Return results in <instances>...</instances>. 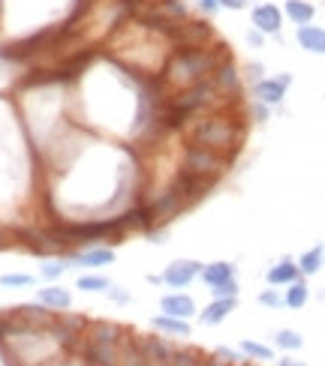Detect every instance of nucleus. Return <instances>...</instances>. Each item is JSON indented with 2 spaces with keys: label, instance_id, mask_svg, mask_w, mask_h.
<instances>
[{
  "label": "nucleus",
  "instance_id": "c85d7f7f",
  "mask_svg": "<svg viewBox=\"0 0 325 366\" xmlns=\"http://www.w3.org/2000/svg\"><path fill=\"white\" fill-rule=\"evenodd\" d=\"M36 282L33 273H3L0 277V286L3 288H31Z\"/></svg>",
  "mask_w": 325,
  "mask_h": 366
},
{
  "label": "nucleus",
  "instance_id": "b1692460",
  "mask_svg": "<svg viewBox=\"0 0 325 366\" xmlns=\"http://www.w3.org/2000/svg\"><path fill=\"white\" fill-rule=\"evenodd\" d=\"M274 345L280 351H301L304 349V336L298 333V331H292V327H283V331H277L274 333Z\"/></svg>",
  "mask_w": 325,
  "mask_h": 366
},
{
  "label": "nucleus",
  "instance_id": "9d476101",
  "mask_svg": "<svg viewBox=\"0 0 325 366\" xmlns=\"http://www.w3.org/2000/svg\"><path fill=\"white\" fill-rule=\"evenodd\" d=\"M160 313L162 315H175V318H193L199 315V306H196V300L184 295V291H169V295H162L160 297Z\"/></svg>",
  "mask_w": 325,
  "mask_h": 366
},
{
  "label": "nucleus",
  "instance_id": "7c9ffc66",
  "mask_svg": "<svg viewBox=\"0 0 325 366\" xmlns=\"http://www.w3.org/2000/svg\"><path fill=\"white\" fill-rule=\"evenodd\" d=\"M256 300H259V306H268V309H283V295L271 286V288H265V291H259L256 295Z\"/></svg>",
  "mask_w": 325,
  "mask_h": 366
},
{
  "label": "nucleus",
  "instance_id": "cd10ccee",
  "mask_svg": "<svg viewBox=\"0 0 325 366\" xmlns=\"http://www.w3.org/2000/svg\"><path fill=\"white\" fill-rule=\"evenodd\" d=\"M202 360H205L202 351H196V349H178L169 366H202Z\"/></svg>",
  "mask_w": 325,
  "mask_h": 366
},
{
  "label": "nucleus",
  "instance_id": "f257e3e1",
  "mask_svg": "<svg viewBox=\"0 0 325 366\" xmlns=\"http://www.w3.org/2000/svg\"><path fill=\"white\" fill-rule=\"evenodd\" d=\"M232 51L226 42L217 45H175L169 51L166 63H162V87H193L199 81H208L211 72L220 67L223 60H229Z\"/></svg>",
  "mask_w": 325,
  "mask_h": 366
},
{
  "label": "nucleus",
  "instance_id": "2f4dec72",
  "mask_svg": "<svg viewBox=\"0 0 325 366\" xmlns=\"http://www.w3.org/2000/svg\"><path fill=\"white\" fill-rule=\"evenodd\" d=\"M211 291V297H238V279H229V282H220V286H214V288H208Z\"/></svg>",
  "mask_w": 325,
  "mask_h": 366
},
{
  "label": "nucleus",
  "instance_id": "5701e85b",
  "mask_svg": "<svg viewBox=\"0 0 325 366\" xmlns=\"http://www.w3.org/2000/svg\"><path fill=\"white\" fill-rule=\"evenodd\" d=\"M76 288L85 291V295H106V291L112 288V282H108V277H103V273H81L76 279Z\"/></svg>",
  "mask_w": 325,
  "mask_h": 366
},
{
  "label": "nucleus",
  "instance_id": "412c9836",
  "mask_svg": "<svg viewBox=\"0 0 325 366\" xmlns=\"http://www.w3.org/2000/svg\"><path fill=\"white\" fill-rule=\"evenodd\" d=\"M124 336V327L115 322H90L85 331V340H99V342H117Z\"/></svg>",
  "mask_w": 325,
  "mask_h": 366
},
{
  "label": "nucleus",
  "instance_id": "4be33fe9",
  "mask_svg": "<svg viewBox=\"0 0 325 366\" xmlns=\"http://www.w3.org/2000/svg\"><path fill=\"white\" fill-rule=\"evenodd\" d=\"M307 300H310V286L304 282V277L295 279L292 286H286V291H283V306L286 309H304Z\"/></svg>",
  "mask_w": 325,
  "mask_h": 366
},
{
  "label": "nucleus",
  "instance_id": "ddd939ff",
  "mask_svg": "<svg viewBox=\"0 0 325 366\" xmlns=\"http://www.w3.org/2000/svg\"><path fill=\"white\" fill-rule=\"evenodd\" d=\"M117 366H151L139 340H135V333L130 331H124V336L117 340Z\"/></svg>",
  "mask_w": 325,
  "mask_h": 366
},
{
  "label": "nucleus",
  "instance_id": "473e14b6",
  "mask_svg": "<svg viewBox=\"0 0 325 366\" xmlns=\"http://www.w3.org/2000/svg\"><path fill=\"white\" fill-rule=\"evenodd\" d=\"M214 354H217V358H220L223 363H229V366H238V363L247 360V358L241 354V349L235 351V349H226V345H220V349H214Z\"/></svg>",
  "mask_w": 325,
  "mask_h": 366
},
{
  "label": "nucleus",
  "instance_id": "a878e982",
  "mask_svg": "<svg viewBox=\"0 0 325 366\" xmlns=\"http://www.w3.org/2000/svg\"><path fill=\"white\" fill-rule=\"evenodd\" d=\"M72 268V264L63 259V255H58V259H51V261H45V264H40V279H45V282H54V279H60L63 273H67Z\"/></svg>",
  "mask_w": 325,
  "mask_h": 366
},
{
  "label": "nucleus",
  "instance_id": "423d86ee",
  "mask_svg": "<svg viewBox=\"0 0 325 366\" xmlns=\"http://www.w3.org/2000/svg\"><path fill=\"white\" fill-rule=\"evenodd\" d=\"M63 259H67L72 268H85V270H99V268H108V264H115V250H108V246H81V250H67L63 252Z\"/></svg>",
  "mask_w": 325,
  "mask_h": 366
},
{
  "label": "nucleus",
  "instance_id": "2eb2a0df",
  "mask_svg": "<svg viewBox=\"0 0 325 366\" xmlns=\"http://www.w3.org/2000/svg\"><path fill=\"white\" fill-rule=\"evenodd\" d=\"M85 358L90 366H117V342L85 340Z\"/></svg>",
  "mask_w": 325,
  "mask_h": 366
},
{
  "label": "nucleus",
  "instance_id": "6e6552de",
  "mask_svg": "<svg viewBox=\"0 0 325 366\" xmlns=\"http://www.w3.org/2000/svg\"><path fill=\"white\" fill-rule=\"evenodd\" d=\"M250 27H256L265 36H280V31H283V9L274 3H256L250 9Z\"/></svg>",
  "mask_w": 325,
  "mask_h": 366
},
{
  "label": "nucleus",
  "instance_id": "e433bc0d",
  "mask_svg": "<svg viewBox=\"0 0 325 366\" xmlns=\"http://www.w3.org/2000/svg\"><path fill=\"white\" fill-rule=\"evenodd\" d=\"M250 0H220L223 9H229V12H241V9H247Z\"/></svg>",
  "mask_w": 325,
  "mask_h": 366
},
{
  "label": "nucleus",
  "instance_id": "7ed1b4c3",
  "mask_svg": "<svg viewBox=\"0 0 325 366\" xmlns=\"http://www.w3.org/2000/svg\"><path fill=\"white\" fill-rule=\"evenodd\" d=\"M229 157H223V153H217L211 148H199V144H184V157H181V166L190 171V175H205V177H223L226 171L232 168Z\"/></svg>",
  "mask_w": 325,
  "mask_h": 366
},
{
  "label": "nucleus",
  "instance_id": "a211bd4d",
  "mask_svg": "<svg viewBox=\"0 0 325 366\" xmlns=\"http://www.w3.org/2000/svg\"><path fill=\"white\" fill-rule=\"evenodd\" d=\"M235 273H238V268H235L232 261H211V264H202L199 279H202L208 288H214V286H220V282L235 279Z\"/></svg>",
  "mask_w": 325,
  "mask_h": 366
},
{
  "label": "nucleus",
  "instance_id": "39448f33",
  "mask_svg": "<svg viewBox=\"0 0 325 366\" xmlns=\"http://www.w3.org/2000/svg\"><path fill=\"white\" fill-rule=\"evenodd\" d=\"M289 87H292V76H289V72H280V76H265L262 81H256V85H250V99H259V103L277 108V105H283Z\"/></svg>",
  "mask_w": 325,
  "mask_h": 366
},
{
  "label": "nucleus",
  "instance_id": "f8f14e48",
  "mask_svg": "<svg viewBox=\"0 0 325 366\" xmlns=\"http://www.w3.org/2000/svg\"><path fill=\"white\" fill-rule=\"evenodd\" d=\"M295 279H301V270H298V261L289 259V255L280 259L277 264H271L268 273H265V282L274 288H286V286H292Z\"/></svg>",
  "mask_w": 325,
  "mask_h": 366
},
{
  "label": "nucleus",
  "instance_id": "9b49d317",
  "mask_svg": "<svg viewBox=\"0 0 325 366\" xmlns=\"http://www.w3.org/2000/svg\"><path fill=\"white\" fill-rule=\"evenodd\" d=\"M235 306H238V297H211V304L199 313V322L205 327H217L235 313Z\"/></svg>",
  "mask_w": 325,
  "mask_h": 366
},
{
  "label": "nucleus",
  "instance_id": "20e7f679",
  "mask_svg": "<svg viewBox=\"0 0 325 366\" xmlns=\"http://www.w3.org/2000/svg\"><path fill=\"white\" fill-rule=\"evenodd\" d=\"M211 85H214L217 94L223 96L226 105H232V108L244 105V103H241V96H244V76H241V67H238V63H235L232 58L223 60L220 67L211 72Z\"/></svg>",
  "mask_w": 325,
  "mask_h": 366
},
{
  "label": "nucleus",
  "instance_id": "f704fd0d",
  "mask_svg": "<svg viewBox=\"0 0 325 366\" xmlns=\"http://www.w3.org/2000/svg\"><path fill=\"white\" fill-rule=\"evenodd\" d=\"M244 42L250 45V49H265V42H268V36L265 33H259L256 27H250L247 33H244Z\"/></svg>",
  "mask_w": 325,
  "mask_h": 366
},
{
  "label": "nucleus",
  "instance_id": "4c0bfd02",
  "mask_svg": "<svg viewBox=\"0 0 325 366\" xmlns=\"http://www.w3.org/2000/svg\"><path fill=\"white\" fill-rule=\"evenodd\" d=\"M277 366H307L304 360H295V358H280Z\"/></svg>",
  "mask_w": 325,
  "mask_h": 366
},
{
  "label": "nucleus",
  "instance_id": "72a5a7b5",
  "mask_svg": "<svg viewBox=\"0 0 325 366\" xmlns=\"http://www.w3.org/2000/svg\"><path fill=\"white\" fill-rule=\"evenodd\" d=\"M106 297L112 300V304H117V306H126V304L133 300V297H130V291H124L121 286H112V288L106 291Z\"/></svg>",
  "mask_w": 325,
  "mask_h": 366
},
{
  "label": "nucleus",
  "instance_id": "f3484780",
  "mask_svg": "<svg viewBox=\"0 0 325 366\" xmlns=\"http://www.w3.org/2000/svg\"><path fill=\"white\" fill-rule=\"evenodd\" d=\"M151 327L153 331H160L162 336H175V340H184V336L193 333V327H190L187 318H175V315H153L151 318Z\"/></svg>",
  "mask_w": 325,
  "mask_h": 366
},
{
  "label": "nucleus",
  "instance_id": "1a4fd4ad",
  "mask_svg": "<svg viewBox=\"0 0 325 366\" xmlns=\"http://www.w3.org/2000/svg\"><path fill=\"white\" fill-rule=\"evenodd\" d=\"M199 273H202V261L178 259V261H172L160 277H162V286H169V288H187L193 279H199Z\"/></svg>",
  "mask_w": 325,
  "mask_h": 366
},
{
  "label": "nucleus",
  "instance_id": "58836bf2",
  "mask_svg": "<svg viewBox=\"0 0 325 366\" xmlns=\"http://www.w3.org/2000/svg\"><path fill=\"white\" fill-rule=\"evenodd\" d=\"M238 366H253V363H247V360H244V363H238Z\"/></svg>",
  "mask_w": 325,
  "mask_h": 366
},
{
  "label": "nucleus",
  "instance_id": "c756f323",
  "mask_svg": "<svg viewBox=\"0 0 325 366\" xmlns=\"http://www.w3.org/2000/svg\"><path fill=\"white\" fill-rule=\"evenodd\" d=\"M265 63H259V60H250V63H244L241 67V76H244V85H256V81L265 78Z\"/></svg>",
  "mask_w": 325,
  "mask_h": 366
},
{
  "label": "nucleus",
  "instance_id": "c9c22d12",
  "mask_svg": "<svg viewBox=\"0 0 325 366\" xmlns=\"http://www.w3.org/2000/svg\"><path fill=\"white\" fill-rule=\"evenodd\" d=\"M196 9H199V12H202L205 18H214L223 6H220V0H196Z\"/></svg>",
  "mask_w": 325,
  "mask_h": 366
},
{
  "label": "nucleus",
  "instance_id": "6ab92c4d",
  "mask_svg": "<svg viewBox=\"0 0 325 366\" xmlns=\"http://www.w3.org/2000/svg\"><path fill=\"white\" fill-rule=\"evenodd\" d=\"M283 15H286L295 27H301V24H313V18H316V6L310 3V0H286V3H283Z\"/></svg>",
  "mask_w": 325,
  "mask_h": 366
},
{
  "label": "nucleus",
  "instance_id": "0eeeda50",
  "mask_svg": "<svg viewBox=\"0 0 325 366\" xmlns=\"http://www.w3.org/2000/svg\"><path fill=\"white\" fill-rule=\"evenodd\" d=\"M142 345V351H144V358H148L151 366H169L172 358H175V345H172L166 336H160V333H139L135 336Z\"/></svg>",
  "mask_w": 325,
  "mask_h": 366
},
{
  "label": "nucleus",
  "instance_id": "4468645a",
  "mask_svg": "<svg viewBox=\"0 0 325 366\" xmlns=\"http://www.w3.org/2000/svg\"><path fill=\"white\" fill-rule=\"evenodd\" d=\"M295 42L301 45L307 54L325 58V27H319V24H301L295 31Z\"/></svg>",
  "mask_w": 325,
  "mask_h": 366
},
{
  "label": "nucleus",
  "instance_id": "393cba45",
  "mask_svg": "<svg viewBox=\"0 0 325 366\" xmlns=\"http://www.w3.org/2000/svg\"><path fill=\"white\" fill-rule=\"evenodd\" d=\"M238 349H241V354H244L247 360H274V349H271V345H265V342L244 340Z\"/></svg>",
  "mask_w": 325,
  "mask_h": 366
},
{
  "label": "nucleus",
  "instance_id": "aec40b11",
  "mask_svg": "<svg viewBox=\"0 0 325 366\" xmlns=\"http://www.w3.org/2000/svg\"><path fill=\"white\" fill-rule=\"evenodd\" d=\"M298 270H301V277H316L322 268H325V246H313V250H307L298 255Z\"/></svg>",
  "mask_w": 325,
  "mask_h": 366
},
{
  "label": "nucleus",
  "instance_id": "f03ea898",
  "mask_svg": "<svg viewBox=\"0 0 325 366\" xmlns=\"http://www.w3.org/2000/svg\"><path fill=\"white\" fill-rule=\"evenodd\" d=\"M235 112H238V108H220V112L196 114L193 121L184 126L187 144L211 148L217 153H223V157L235 159L244 139H247V117H235Z\"/></svg>",
  "mask_w": 325,
  "mask_h": 366
},
{
  "label": "nucleus",
  "instance_id": "bb28decb",
  "mask_svg": "<svg viewBox=\"0 0 325 366\" xmlns=\"http://www.w3.org/2000/svg\"><path fill=\"white\" fill-rule=\"evenodd\" d=\"M244 117H247L250 123H268L271 121V105L259 103V99H250V103H244Z\"/></svg>",
  "mask_w": 325,
  "mask_h": 366
},
{
  "label": "nucleus",
  "instance_id": "dca6fc26",
  "mask_svg": "<svg viewBox=\"0 0 325 366\" xmlns=\"http://www.w3.org/2000/svg\"><path fill=\"white\" fill-rule=\"evenodd\" d=\"M36 304L54 309V313H63V309L72 306V295L63 286H45V288H36Z\"/></svg>",
  "mask_w": 325,
  "mask_h": 366
}]
</instances>
